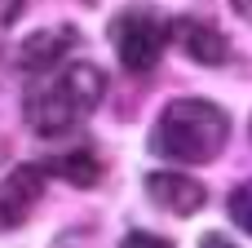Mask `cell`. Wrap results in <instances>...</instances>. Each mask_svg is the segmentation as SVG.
Masks as SVG:
<instances>
[{"instance_id":"9c48e42d","label":"cell","mask_w":252,"mask_h":248,"mask_svg":"<svg viewBox=\"0 0 252 248\" xmlns=\"http://www.w3.org/2000/svg\"><path fill=\"white\" fill-rule=\"evenodd\" d=\"M230 217H235V226H244L252 235V182H244V186L230 195Z\"/></svg>"},{"instance_id":"52a82bcc","label":"cell","mask_w":252,"mask_h":248,"mask_svg":"<svg viewBox=\"0 0 252 248\" xmlns=\"http://www.w3.org/2000/svg\"><path fill=\"white\" fill-rule=\"evenodd\" d=\"M80 44V31L75 27H44L35 31L27 44H22V67L27 71H49L62 62V53H71Z\"/></svg>"},{"instance_id":"7c38bea8","label":"cell","mask_w":252,"mask_h":248,"mask_svg":"<svg viewBox=\"0 0 252 248\" xmlns=\"http://www.w3.org/2000/svg\"><path fill=\"white\" fill-rule=\"evenodd\" d=\"M199 248H235V244H226L221 235H208V240H204V244H199Z\"/></svg>"},{"instance_id":"3957f363","label":"cell","mask_w":252,"mask_h":248,"mask_svg":"<svg viewBox=\"0 0 252 248\" xmlns=\"http://www.w3.org/2000/svg\"><path fill=\"white\" fill-rule=\"evenodd\" d=\"M111 44H115L124 71L146 75V71L159 62L164 44H168V22H164V13H155V9H137V4H133V9H120V13L111 18Z\"/></svg>"},{"instance_id":"7a4b0ae2","label":"cell","mask_w":252,"mask_h":248,"mask_svg":"<svg viewBox=\"0 0 252 248\" xmlns=\"http://www.w3.org/2000/svg\"><path fill=\"white\" fill-rule=\"evenodd\" d=\"M102 89H106V75L97 67H89V62L62 67L53 80H44L40 89H31V98H27V124L40 138H58V133H66L71 124H80L102 102Z\"/></svg>"},{"instance_id":"277c9868","label":"cell","mask_w":252,"mask_h":248,"mask_svg":"<svg viewBox=\"0 0 252 248\" xmlns=\"http://www.w3.org/2000/svg\"><path fill=\"white\" fill-rule=\"evenodd\" d=\"M44 195V169L22 164L0 182V231H18Z\"/></svg>"},{"instance_id":"5b68a950","label":"cell","mask_w":252,"mask_h":248,"mask_svg":"<svg viewBox=\"0 0 252 248\" xmlns=\"http://www.w3.org/2000/svg\"><path fill=\"white\" fill-rule=\"evenodd\" d=\"M146 195H151L155 209H164V213H173V217H190V213H199V209L208 204L204 182H195V177H186V173H151V177H146Z\"/></svg>"},{"instance_id":"ba28073f","label":"cell","mask_w":252,"mask_h":248,"mask_svg":"<svg viewBox=\"0 0 252 248\" xmlns=\"http://www.w3.org/2000/svg\"><path fill=\"white\" fill-rule=\"evenodd\" d=\"M58 177H66L71 186H93L97 177H102V164L93 160V151H75V155H62V160H53L49 164Z\"/></svg>"},{"instance_id":"8fae6325","label":"cell","mask_w":252,"mask_h":248,"mask_svg":"<svg viewBox=\"0 0 252 248\" xmlns=\"http://www.w3.org/2000/svg\"><path fill=\"white\" fill-rule=\"evenodd\" d=\"M230 4H235L239 18H248V22H252V0H230Z\"/></svg>"},{"instance_id":"6da1fadb","label":"cell","mask_w":252,"mask_h":248,"mask_svg":"<svg viewBox=\"0 0 252 248\" xmlns=\"http://www.w3.org/2000/svg\"><path fill=\"white\" fill-rule=\"evenodd\" d=\"M230 138V120L217 102L204 98H177L159 111L155 133H151V151L164 160H186V164H208L221 155Z\"/></svg>"},{"instance_id":"30bf717a","label":"cell","mask_w":252,"mask_h":248,"mask_svg":"<svg viewBox=\"0 0 252 248\" xmlns=\"http://www.w3.org/2000/svg\"><path fill=\"white\" fill-rule=\"evenodd\" d=\"M120 248H173V244H168V240H159V235H146V231H133V235H128V240H124Z\"/></svg>"},{"instance_id":"8992f818","label":"cell","mask_w":252,"mask_h":248,"mask_svg":"<svg viewBox=\"0 0 252 248\" xmlns=\"http://www.w3.org/2000/svg\"><path fill=\"white\" fill-rule=\"evenodd\" d=\"M168 35H177V44L195 58V62H204V67H217V62H226L230 53V44H226V35L217 31V27H208L204 18H182V22H173L168 27Z\"/></svg>"}]
</instances>
